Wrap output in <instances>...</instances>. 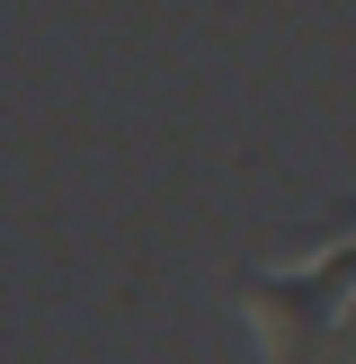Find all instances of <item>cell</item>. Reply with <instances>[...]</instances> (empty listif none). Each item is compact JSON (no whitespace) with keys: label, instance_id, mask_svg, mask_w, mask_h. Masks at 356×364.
<instances>
[{"label":"cell","instance_id":"1","mask_svg":"<svg viewBox=\"0 0 356 364\" xmlns=\"http://www.w3.org/2000/svg\"><path fill=\"white\" fill-rule=\"evenodd\" d=\"M241 311H249V338H258L267 364H320L330 338L347 329V311H356V223L338 231L320 258L249 267L241 276Z\"/></svg>","mask_w":356,"mask_h":364}]
</instances>
